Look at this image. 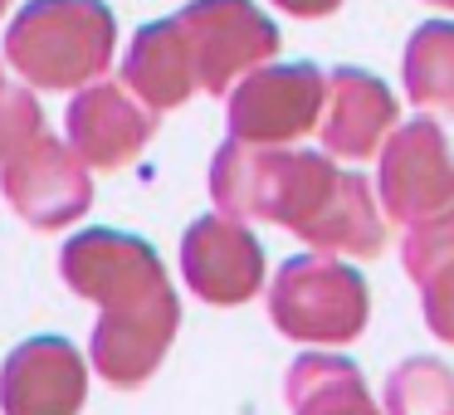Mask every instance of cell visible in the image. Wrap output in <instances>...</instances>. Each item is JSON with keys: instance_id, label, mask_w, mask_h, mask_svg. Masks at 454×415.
<instances>
[{"instance_id": "obj_1", "label": "cell", "mask_w": 454, "mask_h": 415, "mask_svg": "<svg viewBox=\"0 0 454 415\" xmlns=\"http://www.w3.org/2000/svg\"><path fill=\"white\" fill-rule=\"evenodd\" d=\"M210 196L230 220H269L294 230L313 254L376 259L386 249V210L362 171L327 152L249 147L230 137L210 161Z\"/></svg>"}, {"instance_id": "obj_2", "label": "cell", "mask_w": 454, "mask_h": 415, "mask_svg": "<svg viewBox=\"0 0 454 415\" xmlns=\"http://www.w3.org/2000/svg\"><path fill=\"white\" fill-rule=\"evenodd\" d=\"M59 274L79 298L103 308L89 342L93 372L122 391L142 386L181 327V298L157 249L122 230H83L64 245Z\"/></svg>"}, {"instance_id": "obj_3", "label": "cell", "mask_w": 454, "mask_h": 415, "mask_svg": "<svg viewBox=\"0 0 454 415\" xmlns=\"http://www.w3.org/2000/svg\"><path fill=\"white\" fill-rule=\"evenodd\" d=\"M118 20L103 0H30L5 30V59L30 89L69 93L108 74Z\"/></svg>"}, {"instance_id": "obj_4", "label": "cell", "mask_w": 454, "mask_h": 415, "mask_svg": "<svg viewBox=\"0 0 454 415\" xmlns=\"http://www.w3.org/2000/svg\"><path fill=\"white\" fill-rule=\"evenodd\" d=\"M366 278L337 254H294L269 284V323L308 347H347L366 333Z\"/></svg>"}, {"instance_id": "obj_5", "label": "cell", "mask_w": 454, "mask_h": 415, "mask_svg": "<svg viewBox=\"0 0 454 415\" xmlns=\"http://www.w3.org/2000/svg\"><path fill=\"white\" fill-rule=\"evenodd\" d=\"M333 74L317 64H264L230 89V137L249 147H288L317 132Z\"/></svg>"}, {"instance_id": "obj_6", "label": "cell", "mask_w": 454, "mask_h": 415, "mask_svg": "<svg viewBox=\"0 0 454 415\" xmlns=\"http://www.w3.org/2000/svg\"><path fill=\"white\" fill-rule=\"evenodd\" d=\"M176 20L196 54L200 93H230L278 54V25L254 11V0H191Z\"/></svg>"}, {"instance_id": "obj_7", "label": "cell", "mask_w": 454, "mask_h": 415, "mask_svg": "<svg viewBox=\"0 0 454 415\" xmlns=\"http://www.w3.org/2000/svg\"><path fill=\"white\" fill-rule=\"evenodd\" d=\"M386 220L420 225L454 206V147L434 118L401 122L381 147V176H376Z\"/></svg>"}, {"instance_id": "obj_8", "label": "cell", "mask_w": 454, "mask_h": 415, "mask_svg": "<svg viewBox=\"0 0 454 415\" xmlns=\"http://www.w3.org/2000/svg\"><path fill=\"white\" fill-rule=\"evenodd\" d=\"M0 191L15 206V215L35 230H64L93 206V181L83 157L50 132L0 167Z\"/></svg>"}, {"instance_id": "obj_9", "label": "cell", "mask_w": 454, "mask_h": 415, "mask_svg": "<svg viewBox=\"0 0 454 415\" xmlns=\"http://www.w3.org/2000/svg\"><path fill=\"white\" fill-rule=\"evenodd\" d=\"M181 278L210 308H239L264 288V245L245 220L200 215L181 235Z\"/></svg>"}, {"instance_id": "obj_10", "label": "cell", "mask_w": 454, "mask_h": 415, "mask_svg": "<svg viewBox=\"0 0 454 415\" xmlns=\"http://www.w3.org/2000/svg\"><path fill=\"white\" fill-rule=\"evenodd\" d=\"M64 128H69V147L83 157V167L118 171L152 142L157 113H152L128 83H103L98 79V83L74 93L69 113H64Z\"/></svg>"}, {"instance_id": "obj_11", "label": "cell", "mask_w": 454, "mask_h": 415, "mask_svg": "<svg viewBox=\"0 0 454 415\" xmlns=\"http://www.w3.org/2000/svg\"><path fill=\"white\" fill-rule=\"evenodd\" d=\"M89 395V366L64 337H30L0 366L5 415H79Z\"/></svg>"}, {"instance_id": "obj_12", "label": "cell", "mask_w": 454, "mask_h": 415, "mask_svg": "<svg viewBox=\"0 0 454 415\" xmlns=\"http://www.w3.org/2000/svg\"><path fill=\"white\" fill-rule=\"evenodd\" d=\"M401 128V103L376 74H362L352 64L333 69V93H327V113L317 122L323 132V152L337 161H372L376 152L391 142Z\"/></svg>"}, {"instance_id": "obj_13", "label": "cell", "mask_w": 454, "mask_h": 415, "mask_svg": "<svg viewBox=\"0 0 454 415\" xmlns=\"http://www.w3.org/2000/svg\"><path fill=\"white\" fill-rule=\"evenodd\" d=\"M122 83H128L152 113L181 108L191 93H200L196 54H191V40H186L176 15H171V20H152L132 35L128 59H122Z\"/></svg>"}, {"instance_id": "obj_14", "label": "cell", "mask_w": 454, "mask_h": 415, "mask_svg": "<svg viewBox=\"0 0 454 415\" xmlns=\"http://www.w3.org/2000/svg\"><path fill=\"white\" fill-rule=\"evenodd\" d=\"M284 395L294 415H386L366 395V381L347 356L303 352L284 376Z\"/></svg>"}, {"instance_id": "obj_15", "label": "cell", "mask_w": 454, "mask_h": 415, "mask_svg": "<svg viewBox=\"0 0 454 415\" xmlns=\"http://www.w3.org/2000/svg\"><path fill=\"white\" fill-rule=\"evenodd\" d=\"M401 89L415 108L454 118V20H425L401 59Z\"/></svg>"}, {"instance_id": "obj_16", "label": "cell", "mask_w": 454, "mask_h": 415, "mask_svg": "<svg viewBox=\"0 0 454 415\" xmlns=\"http://www.w3.org/2000/svg\"><path fill=\"white\" fill-rule=\"evenodd\" d=\"M386 415H454V366L440 356H405L391 366Z\"/></svg>"}, {"instance_id": "obj_17", "label": "cell", "mask_w": 454, "mask_h": 415, "mask_svg": "<svg viewBox=\"0 0 454 415\" xmlns=\"http://www.w3.org/2000/svg\"><path fill=\"white\" fill-rule=\"evenodd\" d=\"M40 137H44V113H40V103H35V93L0 74V167L15 161Z\"/></svg>"}, {"instance_id": "obj_18", "label": "cell", "mask_w": 454, "mask_h": 415, "mask_svg": "<svg viewBox=\"0 0 454 415\" xmlns=\"http://www.w3.org/2000/svg\"><path fill=\"white\" fill-rule=\"evenodd\" d=\"M454 259V206L440 210L434 220H420V225L405 230L401 239V264L405 274L420 284V278H430L440 264H450Z\"/></svg>"}, {"instance_id": "obj_19", "label": "cell", "mask_w": 454, "mask_h": 415, "mask_svg": "<svg viewBox=\"0 0 454 415\" xmlns=\"http://www.w3.org/2000/svg\"><path fill=\"white\" fill-rule=\"evenodd\" d=\"M420 308H425V327L444 347H454V259L440 264L430 278H420Z\"/></svg>"}, {"instance_id": "obj_20", "label": "cell", "mask_w": 454, "mask_h": 415, "mask_svg": "<svg viewBox=\"0 0 454 415\" xmlns=\"http://www.w3.org/2000/svg\"><path fill=\"white\" fill-rule=\"evenodd\" d=\"M274 5L294 20H327L333 11H342V0H274Z\"/></svg>"}, {"instance_id": "obj_21", "label": "cell", "mask_w": 454, "mask_h": 415, "mask_svg": "<svg viewBox=\"0 0 454 415\" xmlns=\"http://www.w3.org/2000/svg\"><path fill=\"white\" fill-rule=\"evenodd\" d=\"M425 5H440V11H454V0H425Z\"/></svg>"}, {"instance_id": "obj_22", "label": "cell", "mask_w": 454, "mask_h": 415, "mask_svg": "<svg viewBox=\"0 0 454 415\" xmlns=\"http://www.w3.org/2000/svg\"><path fill=\"white\" fill-rule=\"evenodd\" d=\"M5 11H11V0H0V15H5Z\"/></svg>"}]
</instances>
